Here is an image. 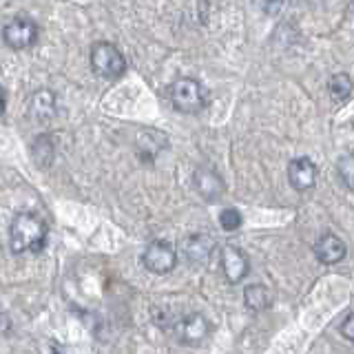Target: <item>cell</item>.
Segmentation results:
<instances>
[{
  "label": "cell",
  "mask_w": 354,
  "mask_h": 354,
  "mask_svg": "<svg viewBox=\"0 0 354 354\" xmlns=\"http://www.w3.org/2000/svg\"><path fill=\"white\" fill-rule=\"evenodd\" d=\"M47 224L33 213H20L9 226V246L14 252H40L47 246Z\"/></svg>",
  "instance_id": "6da1fadb"
},
{
  "label": "cell",
  "mask_w": 354,
  "mask_h": 354,
  "mask_svg": "<svg viewBox=\"0 0 354 354\" xmlns=\"http://www.w3.org/2000/svg\"><path fill=\"white\" fill-rule=\"evenodd\" d=\"M169 97L180 113H199L208 102L206 88L195 77H177L169 88Z\"/></svg>",
  "instance_id": "7a4b0ae2"
},
{
  "label": "cell",
  "mask_w": 354,
  "mask_h": 354,
  "mask_svg": "<svg viewBox=\"0 0 354 354\" xmlns=\"http://www.w3.org/2000/svg\"><path fill=\"white\" fill-rule=\"evenodd\" d=\"M91 66L104 80H118L127 71V60L113 42H95L91 47Z\"/></svg>",
  "instance_id": "3957f363"
},
{
  "label": "cell",
  "mask_w": 354,
  "mask_h": 354,
  "mask_svg": "<svg viewBox=\"0 0 354 354\" xmlns=\"http://www.w3.org/2000/svg\"><path fill=\"white\" fill-rule=\"evenodd\" d=\"M3 40L7 47L16 51L29 49L38 42V25L27 16H16L14 20H9L5 25Z\"/></svg>",
  "instance_id": "277c9868"
},
{
  "label": "cell",
  "mask_w": 354,
  "mask_h": 354,
  "mask_svg": "<svg viewBox=\"0 0 354 354\" xmlns=\"http://www.w3.org/2000/svg\"><path fill=\"white\" fill-rule=\"evenodd\" d=\"M144 268L153 274H166L175 268L177 252L169 241H151L142 257Z\"/></svg>",
  "instance_id": "5b68a950"
},
{
  "label": "cell",
  "mask_w": 354,
  "mask_h": 354,
  "mask_svg": "<svg viewBox=\"0 0 354 354\" xmlns=\"http://www.w3.org/2000/svg\"><path fill=\"white\" fill-rule=\"evenodd\" d=\"M184 257L186 261L193 266V268H202L210 261L215 252V239L210 235H204V232H197V235H191L184 241Z\"/></svg>",
  "instance_id": "8992f818"
},
{
  "label": "cell",
  "mask_w": 354,
  "mask_h": 354,
  "mask_svg": "<svg viewBox=\"0 0 354 354\" xmlns=\"http://www.w3.org/2000/svg\"><path fill=\"white\" fill-rule=\"evenodd\" d=\"M288 182H290V186L299 193L310 191L317 182V169H315L313 160L295 158L290 164H288Z\"/></svg>",
  "instance_id": "52a82bcc"
},
{
  "label": "cell",
  "mask_w": 354,
  "mask_h": 354,
  "mask_svg": "<svg viewBox=\"0 0 354 354\" xmlns=\"http://www.w3.org/2000/svg\"><path fill=\"white\" fill-rule=\"evenodd\" d=\"M221 270H224L226 274V279L230 283H239L246 279V274H248V259H246V254H243L239 248L235 246H226L224 250H221Z\"/></svg>",
  "instance_id": "ba28073f"
},
{
  "label": "cell",
  "mask_w": 354,
  "mask_h": 354,
  "mask_svg": "<svg viewBox=\"0 0 354 354\" xmlns=\"http://www.w3.org/2000/svg\"><path fill=\"white\" fill-rule=\"evenodd\" d=\"M208 332H210V326H208L206 317L197 315V313L186 315L180 321V326H177V337H180V341L186 343V346H193V343H202L208 337Z\"/></svg>",
  "instance_id": "9c48e42d"
},
{
  "label": "cell",
  "mask_w": 354,
  "mask_h": 354,
  "mask_svg": "<svg viewBox=\"0 0 354 354\" xmlns=\"http://www.w3.org/2000/svg\"><path fill=\"white\" fill-rule=\"evenodd\" d=\"M346 243H343V239H339L337 235H332V232H326V235H321L319 241L315 243V254L317 259L321 263L326 266H335L339 263L343 257H346Z\"/></svg>",
  "instance_id": "30bf717a"
},
{
  "label": "cell",
  "mask_w": 354,
  "mask_h": 354,
  "mask_svg": "<svg viewBox=\"0 0 354 354\" xmlns=\"http://www.w3.org/2000/svg\"><path fill=\"white\" fill-rule=\"evenodd\" d=\"M166 144H169V138H166L164 133L147 129V131H142L138 136L136 151H138L142 162H153L166 149Z\"/></svg>",
  "instance_id": "8fae6325"
},
{
  "label": "cell",
  "mask_w": 354,
  "mask_h": 354,
  "mask_svg": "<svg viewBox=\"0 0 354 354\" xmlns=\"http://www.w3.org/2000/svg\"><path fill=\"white\" fill-rule=\"evenodd\" d=\"M195 188L206 202H217V199L224 195V182H221V177L210 169L195 171Z\"/></svg>",
  "instance_id": "7c38bea8"
},
{
  "label": "cell",
  "mask_w": 354,
  "mask_h": 354,
  "mask_svg": "<svg viewBox=\"0 0 354 354\" xmlns=\"http://www.w3.org/2000/svg\"><path fill=\"white\" fill-rule=\"evenodd\" d=\"M58 111V100L49 91V88H40L29 100V115L38 122H47Z\"/></svg>",
  "instance_id": "4fadbf2b"
},
{
  "label": "cell",
  "mask_w": 354,
  "mask_h": 354,
  "mask_svg": "<svg viewBox=\"0 0 354 354\" xmlns=\"http://www.w3.org/2000/svg\"><path fill=\"white\" fill-rule=\"evenodd\" d=\"M328 91H330V97L335 100V102L343 104L348 102V100L352 97V80L348 73H337L330 77L328 82Z\"/></svg>",
  "instance_id": "5bb4252c"
},
{
  "label": "cell",
  "mask_w": 354,
  "mask_h": 354,
  "mask_svg": "<svg viewBox=\"0 0 354 354\" xmlns=\"http://www.w3.org/2000/svg\"><path fill=\"white\" fill-rule=\"evenodd\" d=\"M243 301L250 310L259 313V310H266L270 304V295H268V288L261 286V283H252L243 290Z\"/></svg>",
  "instance_id": "9a60e30c"
},
{
  "label": "cell",
  "mask_w": 354,
  "mask_h": 354,
  "mask_svg": "<svg viewBox=\"0 0 354 354\" xmlns=\"http://www.w3.org/2000/svg\"><path fill=\"white\" fill-rule=\"evenodd\" d=\"M241 213L237 208H224L219 213V224H221V228H224L226 232H235L239 226H241Z\"/></svg>",
  "instance_id": "2e32d148"
},
{
  "label": "cell",
  "mask_w": 354,
  "mask_h": 354,
  "mask_svg": "<svg viewBox=\"0 0 354 354\" xmlns=\"http://www.w3.org/2000/svg\"><path fill=\"white\" fill-rule=\"evenodd\" d=\"M337 169H339L341 180L346 182V186L352 188V182H354V160H352V155H346V158H341Z\"/></svg>",
  "instance_id": "e0dca14e"
},
{
  "label": "cell",
  "mask_w": 354,
  "mask_h": 354,
  "mask_svg": "<svg viewBox=\"0 0 354 354\" xmlns=\"http://www.w3.org/2000/svg\"><path fill=\"white\" fill-rule=\"evenodd\" d=\"M341 335L348 341L354 339V317H352V313H346V321L341 324Z\"/></svg>",
  "instance_id": "ac0fdd59"
},
{
  "label": "cell",
  "mask_w": 354,
  "mask_h": 354,
  "mask_svg": "<svg viewBox=\"0 0 354 354\" xmlns=\"http://www.w3.org/2000/svg\"><path fill=\"white\" fill-rule=\"evenodd\" d=\"M9 330H11V321H9V317L0 313V337L7 335Z\"/></svg>",
  "instance_id": "d6986e66"
},
{
  "label": "cell",
  "mask_w": 354,
  "mask_h": 354,
  "mask_svg": "<svg viewBox=\"0 0 354 354\" xmlns=\"http://www.w3.org/2000/svg\"><path fill=\"white\" fill-rule=\"evenodd\" d=\"M5 104H7V97H5V88L0 86V115L5 113Z\"/></svg>",
  "instance_id": "ffe728a7"
}]
</instances>
